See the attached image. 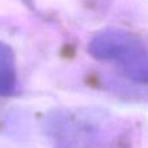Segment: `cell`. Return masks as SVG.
Segmentation results:
<instances>
[{"label": "cell", "instance_id": "obj_1", "mask_svg": "<svg viewBox=\"0 0 148 148\" xmlns=\"http://www.w3.org/2000/svg\"><path fill=\"white\" fill-rule=\"evenodd\" d=\"M14 86V69L10 49L0 44V94H9Z\"/></svg>", "mask_w": 148, "mask_h": 148}]
</instances>
